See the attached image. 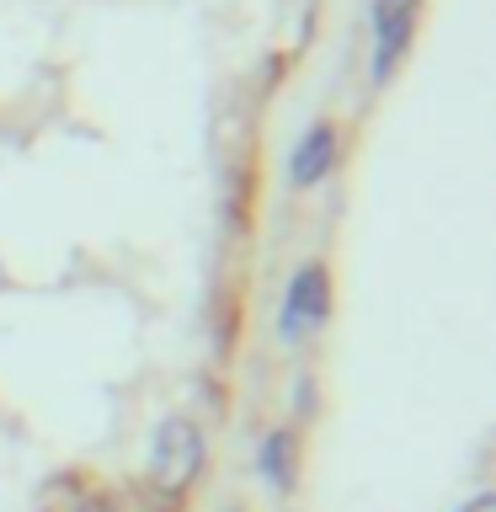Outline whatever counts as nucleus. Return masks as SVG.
I'll list each match as a JSON object with an SVG mask.
<instances>
[{
    "instance_id": "1",
    "label": "nucleus",
    "mask_w": 496,
    "mask_h": 512,
    "mask_svg": "<svg viewBox=\"0 0 496 512\" xmlns=\"http://www.w3.org/2000/svg\"><path fill=\"white\" fill-rule=\"evenodd\" d=\"M203 459H208V443H203L198 422H187V416H166V422L155 427V438H150V475H155L160 491L182 496L192 480H198Z\"/></svg>"
},
{
    "instance_id": "2",
    "label": "nucleus",
    "mask_w": 496,
    "mask_h": 512,
    "mask_svg": "<svg viewBox=\"0 0 496 512\" xmlns=\"http://www.w3.org/2000/svg\"><path fill=\"white\" fill-rule=\"evenodd\" d=\"M331 320V272L320 262H299L288 272L283 288V310H278V331L283 342H299V336L320 331Z\"/></svg>"
},
{
    "instance_id": "3",
    "label": "nucleus",
    "mask_w": 496,
    "mask_h": 512,
    "mask_svg": "<svg viewBox=\"0 0 496 512\" xmlns=\"http://www.w3.org/2000/svg\"><path fill=\"white\" fill-rule=\"evenodd\" d=\"M416 11H422V0H374L368 6V22H374V64H368V75H374V86H384L395 75V64L416 32Z\"/></svg>"
},
{
    "instance_id": "4",
    "label": "nucleus",
    "mask_w": 496,
    "mask_h": 512,
    "mask_svg": "<svg viewBox=\"0 0 496 512\" xmlns=\"http://www.w3.org/2000/svg\"><path fill=\"white\" fill-rule=\"evenodd\" d=\"M336 155H342V128L331 118H315L304 134L294 139V150H288V187H320L336 166Z\"/></svg>"
},
{
    "instance_id": "5",
    "label": "nucleus",
    "mask_w": 496,
    "mask_h": 512,
    "mask_svg": "<svg viewBox=\"0 0 496 512\" xmlns=\"http://www.w3.org/2000/svg\"><path fill=\"white\" fill-rule=\"evenodd\" d=\"M256 470H262V480L272 491H294V480H299V438H294V427H272L262 448H256Z\"/></svg>"
},
{
    "instance_id": "6",
    "label": "nucleus",
    "mask_w": 496,
    "mask_h": 512,
    "mask_svg": "<svg viewBox=\"0 0 496 512\" xmlns=\"http://www.w3.org/2000/svg\"><path fill=\"white\" fill-rule=\"evenodd\" d=\"M454 512H496V496H491V491H475L470 502H459Z\"/></svg>"
},
{
    "instance_id": "7",
    "label": "nucleus",
    "mask_w": 496,
    "mask_h": 512,
    "mask_svg": "<svg viewBox=\"0 0 496 512\" xmlns=\"http://www.w3.org/2000/svg\"><path fill=\"white\" fill-rule=\"evenodd\" d=\"M230 512H240V507H230Z\"/></svg>"
}]
</instances>
